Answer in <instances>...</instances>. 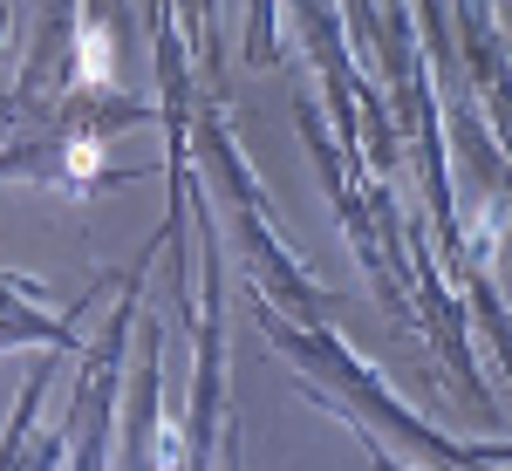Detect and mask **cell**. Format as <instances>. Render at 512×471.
<instances>
[{
    "label": "cell",
    "instance_id": "3957f363",
    "mask_svg": "<svg viewBox=\"0 0 512 471\" xmlns=\"http://www.w3.org/2000/svg\"><path fill=\"white\" fill-rule=\"evenodd\" d=\"M144 349H137V383H130V403H123V451L117 471H178L185 465V431L164 424V403H158V376H164V328H137Z\"/></svg>",
    "mask_w": 512,
    "mask_h": 471
},
{
    "label": "cell",
    "instance_id": "7a4b0ae2",
    "mask_svg": "<svg viewBox=\"0 0 512 471\" xmlns=\"http://www.w3.org/2000/svg\"><path fill=\"white\" fill-rule=\"evenodd\" d=\"M144 274H151V253L137 260L130 294L117 301L110 328L96 335V349L82 355L76 403H69V417H62L69 451H76V471H110V444H117V396H123V355H130V335H137V294H144Z\"/></svg>",
    "mask_w": 512,
    "mask_h": 471
},
{
    "label": "cell",
    "instance_id": "9c48e42d",
    "mask_svg": "<svg viewBox=\"0 0 512 471\" xmlns=\"http://www.w3.org/2000/svg\"><path fill=\"white\" fill-rule=\"evenodd\" d=\"M185 35L198 41V55H219V21H212V0H185Z\"/></svg>",
    "mask_w": 512,
    "mask_h": 471
},
{
    "label": "cell",
    "instance_id": "ba28073f",
    "mask_svg": "<svg viewBox=\"0 0 512 471\" xmlns=\"http://www.w3.org/2000/svg\"><path fill=\"white\" fill-rule=\"evenodd\" d=\"M246 62H274V0H253V21H246Z\"/></svg>",
    "mask_w": 512,
    "mask_h": 471
},
{
    "label": "cell",
    "instance_id": "5b68a950",
    "mask_svg": "<svg viewBox=\"0 0 512 471\" xmlns=\"http://www.w3.org/2000/svg\"><path fill=\"white\" fill-rule=\"evenodd\" d=\"M96 294H103V287H96ZM96 294H82L76 308L62 314V308H48V294H41L35 280L0 274V349H21V342H28V349H41V355H69L82 342L76 321Z\"/></svg>",
    "mask_w": 512,
    "mask_h": 471
},
{
    "label": "cell",
    "instance_id": "8992f818",
    "mask_svg": "<svg viewBox=\"0 0 512 471\" xmlns=\"http://www.w3.org/2000/svg\"><path fill=\"white\" fill-rule=\"evenodd\" d=\"M55 362H62V355H41V362H35V383H28L21 403H14V417H7V431H0V471H55V465H62L69 431H35L41 396L55 390Z\"/></svg>",
    "mask_w": 512,
    "mask_h": 471
},
{
    "label": "cell",
    "instance_id": "52a82bcc",
    "mask_svg": "<svg viewBox=\"0 0 512 471\" xmlns=\"http://www.w3.org/2000/svg\"><path fill=\"white\" fill-rule=\"evenodd\" d=\"M465 287H472L478 328L492 335V349H499V362H506V369H512V314H506V301L492 294V280H485V267H465Z\"/></svg>",
    "mask_w": 512,
    "mask_h": 471
},
{
    "label": "cell",
    "instance_id": "6da1fadb",
    "mask_svg": "<svg viewBox=\"0 0 512 471\" xmlns=\"http://www.w3.org/2000/svg\"><path fill=\"white\" fill-rule=\"evenodd\" d=\"M198 157L212 164L219 192H226V205H233V233H239V260H246V274L260 280L267 294H280L301 321H321V314L335 308V294L315 287V274H308V267L274 239V205H267V192H260L253 164L233 151V137H226V123H219V117H198Z\"/></svg>",
    "mask_w": 512,
    "mask_h": 471
},
{
    "label": "cell",
    "instance_id": "30bf717a",
    "mask_svg": "<svg viewBox=\"0 0 512 471\" xmlns=\"http://www.w3.org/2000/svg\"><path fill=\"white\" fill-rule=\"evenodd\" d=\"M369 458H376V471H410V465H396L390 451H383V437H369Z\"/></svg>",
    "mask_w": 512,
    "mask_h": 471
},
{
    "label": "cell",
    "instance_id": "277c9868",
    "mask_svg": "<svg viewBox=\"0 0 512 471\" xmlns=\"http://www.w3.org/2000/svg\"><path fill=\"white\" fill-rule=\"evenodd\" d=\"M151 28H158V76H164V123L171 137L192 130V89H185V41H178V21H171V0H151ZM185 144H171V226L164 239L178 246V280H185Z\"/></svg>",
    "mask_w": 512,
    "mask_h": 471
}]
</instances>
